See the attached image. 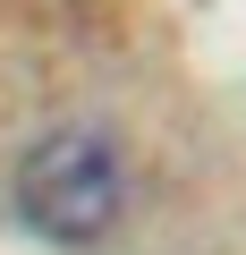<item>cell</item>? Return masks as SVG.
<instances>
[{
  "instance_id": "cell-1",
  "label": "cell",
  "mask_w": 246,
  "mask_h": 255,
  "mask_svg": "<svg viewBox=\"0 0 246 255\" xmlns=\"http://www.w3.org/2000/svg\"><path fill=\"white\" fill-rule=\"evenodd\" d=\"M9 213L51 255H85L128 221V162L102 128H51L9 170Z\"/></svg>"
}]
</instances>
